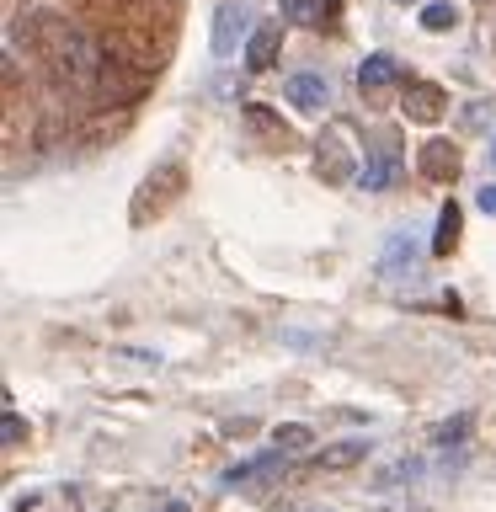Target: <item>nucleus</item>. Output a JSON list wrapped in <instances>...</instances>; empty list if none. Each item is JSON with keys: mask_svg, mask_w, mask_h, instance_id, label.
<instances>
[{"mask_svg": "<svg viewBox=\"0 0 496 512\" xmlns=\"http://www.w3.org/2000/svg\"><path fill=\"white\" fill-rule=\"evenodd\" d=\"M400 107H406L411 123H438L443 112H448V91L432 86V80H411L406 96H400Z\"/></svg>", "mask_w": 496, "mask_h": 512, "instance_id": "obj_2", "label": "nucleus"}, {"mask_svg": "<svg viewBox=\"0 0 496 512\" xmlns=\"http://www.w3.org/2000/svg\"><path fill=\"white\" fill-rule=\"evenodd\" d=\"M395 6H411V0H395Z\"/></svg>", "mask_w": 496, "mask_h": 512, "instance_id": "obj_21", "label": "nucleus"}, {"mask_svg": "<svg viewBox=\"0 0 496 512\" xmlns=\"http://www.w3.org/2000/svg\"><path fill=\"white\" fill-rule=\"evenodd\" d=\"M283 16L310 27V22H320V0H283Z\"/></svg>", "mask_w": 496, "mask_h": 512, "instance_id": "obj_16", "label": "nucleus"}, {"mask_svg": "<svg viewBox=\"0 0 496 512\" xmlns=\"http://www.w3.org/2000/svg\"><path fill=\"white\" fill-rule=\"evenodd\" d=\"M475 203L486 208V214H496V182H486V187H480V192H475Z\"/></svg>", "mask_w": 496, "mask_h": 512, "instance_id": "obj_18", "label": "nucleus"}, {"mask_svg": "<svg viewBox=\"0 0 496 512\" xmlns=\"http://www.w3.org/2000/svg\"><path fill=\"white\" fill-rule=\"evenodd\" d=\"M310 443H315V432L304 427V422H288V427L272 432V448H278V454H304Z\"/></svg>", "mask_w": 496, "mask_h": 512, "instance_id": "obj_14", "label": "nucleus"}, {"mask_svg": "<svg viewBox=\"0 0 496 512\" xmlns=\"http://www.w3.org/2000/svg\"><path fill=\"white\" fill-rule=\"evenodd\" d=\"M395 171H400L395 155H368L363 166H358V187H363V192H384V187L395 182Z\"/></svg>", "mask_w": 496, "mask_h": 512, "instance_id": "obj_9", "label": "nucleus"}, {"mask_svg": "<svg viewBox=\"0 0 496 512\" xmlns=\"http://www.w3.org/2000/svg\"><path fill=\"white\" fill-rule=\"evenodd\" d=\"M278 470H283V454H278V448H272V454H251V459H240V464H230V470H224V486H267Z\"/></svg>", "mask_w": 496, "mask_h": 512, "instance_id": "obj_5", "label": "nucleus"}, {"mask_svg": "<svg viewBox=\"0 0 496 512\" xmlns=\"http://www.w3.org/2000/svg\"><path fill=\"white\" fill-rule=\"evenodd\" d=\"M464 432H470V416H454V422H443L432 438H438V443H464Z\"/></svg>", "mask_w": 496, "mask_h": 512, "instance_id": "obj_17", "label": "nucleus"}, {"mask_svg": "<svg viewBox=\"0 0 496 512\" xmlns=\"http://www.w3.org/2000/svg\"><path fill=\"white\" fill-rule=\"evenodd\" d=\"M288 102H294L299 112H326L331 102V86H326V75H315V70H299V75H288Z\"/></svg>", "mask_w": 496, "mask_h": 512, "instance_id": "obj_4", "label": "nucleus"}, {"mask_svg": "<svg viewBox=\"0 0 496 512\" xmlns=\"http://www.w3.org/2000/svg\"><path fill=\"white\" fill-rule=\"evenodd\" d=\"M491 160H496V144H491Z\"/></svg>", "mask_w": 496, "mask_h": 512, "instance_id": "obj_22", "label": "nucleus"}, {"mask_svg": "<svg viewBox=\"0 0 496 512\" xmlns=\"http://www.w3.org/2000/svg\"><path fill=\"white\" fill-rule=\"evenodd\" d=\"M422 27H427V32L459 27V6H454V0H427V6H422Z\"/></svg>", "mask_w": 496, "mask_h": 512, "instance_id": "obj_15", "label": "nucleus"}, {"mask_svg": "<svg viewBox=\"0 0 496 512\" xmlns=\"http://www.w3.org/2000/svg\"><path fill=\"white\" fill-rule=\"evenodd\" d=\"M6 443H22V416L6 411Z\"/></svg>", "mask_w": 496, "mask_h": 512, "instance_id": "obj_19", "label": "nucleus"}, {"mask_svg": "<svg viewBox=\"0 0 496 512\" xmlns=\"http://www.w3.org/2000/svg\"><path fill=\"white\" fill-rule=\"evenodd\" d=\"M358 459H368V443H363V438H347V443L320 448L315 464H326V470H347V464H358Z\"/></svg>", "mask_w": 496, "mask_h": 512, "instance_id": "obj_12", "label": "nucleus"}, {"mask_svg": "<svg viewBox=\"0 0 496 512\" xmlns=\"http://www.w3.org/2000/svg\"><path fill=\"white\" fill-rule=\"evenodd\" d=\"M395 75H400V64H395L390 54H368V59L358 64V86H363V91H384Z\"/></svg>", "mask_w": 496, "mask_h": 512, "instance_id": "obj_10", "label": "nucleus"}, {"mask_svg": "<svg viewBox=\"0 0 496 512\" xmlns=\"http://www.w3.org/2000/svg\"><path fill=\"white\" fill-rule=\"evenodd\" d=\"M379 267H384V272H406V267H416V240H411V235H390V240H384Z\"/></svg>", "mask_w": 496, "mask_h": 512, "instance_id": "obj_11", "label": "nucleus"}, {"mask_svg": "<svg viewBox=\"0 0 496 512\" xmlns=\"http://www.w3.org/2000/svg\"><path fill=\"white\" fill-rule=\"evenodd\" d=\"M176 192H182V166H160V176H150V182L139 187V208H134V224H144L150 219V208L160 214V208H166V198H176Z\"/></svg>", "mask_w": 496, "mask_h": 512, "instance_id": "obj_3", "label": "nucleus"}, {"mask_svg": "<svg viewBox=\"0 0 496 512\" xmlns=\"http://www.w3.org/2000/svg\"><path fill=\"white\" fill-rule=\"evenodd\" d=\"M246 22H251V11L246 6H219V16H214V54L224 59V54H235V43H240V32H246Z\"/></svg>", "mask_w": 496, "mask_h": 512, "instance_id": "obj_7", "label": "nucleus"}, {"mask_svg": "<svg viewBox=\"0 0 496 512\" xmlns=\"http://www.w3.org/2000/svg\"><path fill=\"white\" fill-rule=\"evenodd\" d=\"M278 48H283V27H256L251 32V43H246V70L251 75H262V70H272L278 64Z\"/></svg>", "mask_w": 496, "mask_h": 512, "instance_id": "obj_6", "label": "nucleus"}, {"mask_svg": "<svg viewBox=\"0 0 496 512\" xmlns=\"http://www.w3.org/2000/svg\"><path fill=\"white\" fill-rule=\"evenodd\" d=\"M166 512H187V507H182V502H171V507H166Z\"/></svg>", "mask_w": 496, "mask_h": 512, "instance_id": "obj_20", "label": "nucleus"}, {"mask_svg": "<svg viewBox=\"0 0 496 512\" xmlns=\"http://www.w3.org/2000/svg\"><path fill=\"white\" fill-rule=\"evenodd\" d=\"M422 176H432V182H454V171H459V150L448 139H432V144H422Z\"/></svg>", "mask_w": 496, "mask_h": 512, "instance_id": "obj_8", "label": "nucleus"}, {"mask_svg": "<svg viewBox=\"0 0 496 512\" xmlns=\"http://www.w3.org/2000/svg\"><path fill=\"white\" fill-rule=\"evenodd\" d=\"M43 59H48V70H54L59 80H70V86H91L96 80V48L86 32H75V27H48V38H43Z\"/></svg>", "mask_w": 496, "mask_h": 512, "instance_id": "obj_1", "label": "nucleus"}, {"mask_svg": "<svg viewBox=\"0 0 496 512\" xmlns=\"http://www.w3.org/2000/svg\"><path fill=\"white\" fill-rule=\"evenodd\" d=\"M454 240H459V203H443L438 230H432V256H448V251H454Z\"/></svg>", "mask_w": 496, "mask_h": 512, "instance_id": "obj_13", "label": "nucleus"}]
</instances>
